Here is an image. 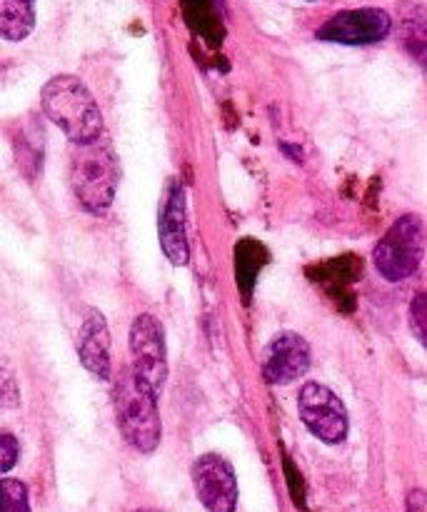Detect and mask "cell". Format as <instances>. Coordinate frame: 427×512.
Wrapping results in <instances>:
<instances>
[{
    "instance_id": "e0dca14e",
    "label": "cell",
    "mask_w": 427,
    "mask_h": 512,
    "mask_svg": "<svg viewBox=\"0 0 427 512\" xmlns=\"http://www.w3.org/2000/svg\"><path fill=\"white\" fill-rule=\"evenodd\" d=\"M410 325H413V333L418 335L420 345H427V298L425 293L415 295L413 305H410Z\"/></svg>"
},
{
    "instance_id": "5b68a950",
    "label": "cell",
    "mask_w": 427,
    "mask_h": 512,
    "mask_svg": "<svg viewBox=\"0 0 427 512\" xmlns=\"http://www.w3.org/2000/svg\"><path fill=\"white\" fill-rule=\"evenodd\" d=\"M298 413L305 428L325 445H340L348 438L350 420L343 400L323 383H308L298 393Z\"/></svg>"
},
{
    "instance_id": "9a60e30c",
    "label": "cell",
    "mask_w": 427,
    "mask_h": 512,
    "mask_svg": "<svg viewBox=\"0 0 427 512\" xmlns=\"http://www.w3.org/2000/svg\"><path fill=\"white\" fill-rule=\"evenodd\" d=\"M20 388L15 380L13 368L5 360H0V408H18Z\"/></svg>"
},
{
    "instance_id": "6da1fadb",
    "label": "cell",
    "mask_w": 427,
    "mask_h": 512,
    "mask_svg": "<svg viewBox=\"0 0 427 512\" xmlns=\"http://www.w3.org/2000/svg\"><path fill=\"white\" fill-rule=\"evenodd\" d=\"M43 113L50 123L63 130L65 138L75 145L90 143L103 135V115L88 85L75 75H55L43 85L40 93Z\"/></svg>"
},
{
    "instance_id": "ba28073f",
    "label": "cell",
    "mask_w": 427,
    "mask_h": 512,
    "mask_svg": "<svg viewBox=\"0 0 427 512\" xmlns=\"http://www.w3.org/2000/svg\"><path fill=\"white\" fill-rule=\"evenodd\" d=\"M193 485L198 500L208 512L238 510V478L223 455H200L193 465Z\"/></svg>"
},
{
    "instance_id": "8fae6325",
    "label": "cell",
    "mask_w": 427,
    "mask_h": 512,
    "mask_svg": "<svg viewBox=\"0 0 427 512\" xmlns=\"http://www.w3.org/2000/svg\"><path fill=\"white\" fill-rule=\"evenodd\" d=\"M78 355L83 368L98 380H110V333L98 310H90L78 335Z\"/></svg>"
},
{
    "instance_id": "d6986e66",
    "label": "cell",
    "mask_w": 427,
    "mask_h": 512,
    "mask_svg": "<svg viewBox=\"0 0 427 512\" xmlns=\"http://www.w3.org/2000/svg\"><path fill=\"white\" fill-rule=\"evenodd\" d=\"M140 512H155V510H140Z\"/></svg>"
},
{
    "instance_id": "7c38bea8",
    "label": "cell",
    "mask_w": 427,
    "mask_h": 512,
    "mask_svg": "<svg viewBox=\"0 0 427 512\" xmlns=\"http://www.w3.org/2000/svg\"><path fill=\"white\" fill-rule=\"evenodd\" d=\"M35 28V0H0V38L25 40Z\"/></svg>"
},
{
    "instance_id": "277c9868",
    "label": "cell",
    "mask_w": 427,
    "mask_h": 512,
    "mask_svg": "<svg viewBox=\"0 0 427 512\" xmlns=\"http://www.w3.org/2000/svg\"><path fill=\"white\" fill-rule=\"evenodd\" d=\"M425 255V225L415 213L403 215L390 225L388 233L375 245V270L390 283H400L415 275Z\"/></svg>"
},
{
    "instance_id": "ac0fdd59",
    "label": "cell",
    "mask_w": 427,
    "mask_h": 512,
    "mask_svg": "<svg viewBox=\"0 0 427 512\" xmlns=\"http://www.w3.org/2000/svg\"><path fill=\"white\" fill-rule=\"evenodd\" d=\"M405 512H427V498L423 488H415L408 493V505H405Z\"/></svg>"
},
{
    "instance_id": "8992f818",
    "label": "cell",
    "mask_w": 427,
    "mask_h": 512,
    "mask_svg": "<svg viewBox=\"0 0 427 512\" xmlns=\"http://www.w3.org/2000/svg\"><path fill=\"white\" fill-rule=\"evenodd\" d=\"M130 353H133V373L160 395L168 378V348L165 330L155 315L143 313L130 325Z\"/></svg>"
},
{
    "instance_id": "3957f363",
    "label": "cell",
    "mask_w": 427,
    "mask_h": 512,
    "mask_svg": "<svg viewBox=\"0 0 427 512\" xmlns=\"http://www.w3.org/2000/svg\"><path fill=\"white\" fill-rule=\"evenodd\" d=\"M115 418H118L120 433L128 440L130 448L138 453L150 455L158 450L163 425L158 413V393L150 390L130 368L120 373L115 383Z\"/></svg>"
},
{
    "instance_id": "5bb4252c",
    "label": "cell",
    "mask_w": 427,
    "mask_h": 512,
    "mask_svg": "<svg viewBox=\"0 0 427 512\" xmlns=\"http://www.w3.org/2000/svg\"><path fill=\"white\" fill-rule=\"evenodd\" d=\"M0 512H33L28 503V488L20 480H0Z\"/></svg>"
},
{
    "instance_id": "52a82bcc",
    "label": "cell",
    "mask_w": 427,
    "mask_h": 512,
    "mask_svg": "<svg viewBox=\"0 0 427 512\" xmlns=\"http://www.w3.org/2000/svg\"><path fill=\"white\" fill-rule=\"evenodd\" d=\"M393 30V18L383 8L343 10L325 20L318 30L320 40L340 45H373L385 40Z\"/></svg>"
},
{
    "instance_id": "9c48e42d",
    "label": "cell",
    "mask_w": 427,
    "mask_h": 512,
    "mask_svg": "<svg viewBox=\"0 0 427 512\" xmlns=\"http://www.w3.org/2000/svg\"><path fill=\"white\" fill-rule=\"evenodd\" d=\"M310 345L298 333H280L263 353V375L270 385H290L310 370Z\"/></svg>"
},
{
    "instance_id": "7a4b0ae2",
    "label": "cell",
    "mask_w": 427,
    "mask_h": 512,
    "mask_svg": "<svg viewBox=\"0 0 427 512\" xmlns=\"http://www.w3.org/2000/svg\"><path fill=\"white\" fill-rule=\"evenodd\" d=\"M118 175V158H115L113 145L103 135L90 143L75 145L70 183H73L75 198L88 213H108L118 193Z\"/></svg>"
},
{
    "instance_id": "30bf717a",
    "label": "cell",
    "mask_w": 427,
    "mask_h": 512,
    "mask_svg": "<svg viewBox=\"0 0 427 512\" xmlns=\"http://www.w3.org/2000/svg\"><path fill=\"white\" fill-rule=\"evenodd\" d=\"M185 190L183 185L175 183L170 190L168 200H165L163 210L158 218V233L160 245H163L165 258L173 265L183 268L190 260V245H188V230H185Z\"/></svg>"
},
{
    "instance_id": "2e32d148",
    "label": "cell",
    "mask_w": 427,
    "mask_h": 512,
    "mask_svg": "<svg viewBox=\"0 0 427 512\" xmlns=\"http://www.w3.org/2000/svg\"><path fill=\"white\" fill-rule=\"evenodd\" d=\"M20 458V445L18 438L8 430H0V475L10 473L18 465Z\"/></svg>"
},
{
    "instance_id": "4fadbf2b",
    "label": "cell",
    "mask_w": 427,
    "mask_h": 512,
    "mask_svg": "<svg viewBox=\"0 0 427 512\" xmlns=\"http://www.w3.org/2000/svg\"><path fill=\"white\" fill-rule=\"evenodd\" d=\"M260 245L253 243V240H245V243L238 245V250H235V263H238V278H240V288H243L245 293V300H248V293L250 288H253L255 278H258V270H260V263H255V253H258Z\"/></svg>"
}]
</instances>
